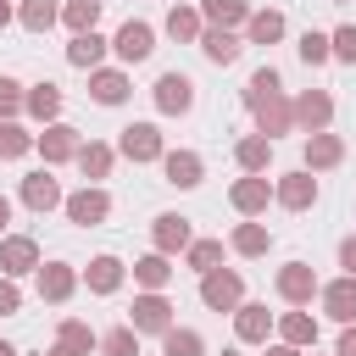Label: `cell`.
I'll return each instance as SVG.
<instances>
[{
    "mask_svg": "<svg viewBox=\"0 0 356 356\" xmlns=\"http://www.w3.org/2000/svg\"><path fill=\"white\" fill-rule=\"evenodd\" d=\"M189 100H195V83H189L184 72H167V78L156 83V106H161V111H189Z\"/></svg>",
    "mask_w": 356,
    "mask_h": 356,
    "instance_id": "1",
    "label": "cell"
},
{
    "mask_svg": "<svg viewBox=\"0 0 356 356\" xmlns=\"http://www.w3.org/2000/svg\"><path fill=\"white\" fill-rule=\"evenodd\" d=\"M172 323H167V300L161 295H145V300H134V334H167Z\"/></svg>",
    "mask_w": 356,
    "mask_h": 356,
    "instance_id": "2",
    "label": "cell"
},
{
    "mask_svg": "<svg viewBox=\"0 0 356 356\" xmlns=\"http://www.w3.org/2000/svg\"><path fill=\"white\" fill-rule=\"evenodd\" d=\"M122 156H134V161H150V156H161V139H156V128H150V122H134V128H122Z\"/></svg>",
    "mask_w": 356,
    "mask_h": 356,
    "instance_id": "3",
    "label": "cell"
},
{
    "mask_svg": "<svg viewBox=\"0 0 356 356\" xmlns=\"http://www.w3.org/2000/svg\"><path fill=\"white\" fill-rule=\"evenodd\" d=\"M200 300L206 306H234L239 300V273H206V284H200Z\"/></svg>",
    "mask_w": 356,
    "mask_h": 356,
    "instance_id": "4",
    "label": "cell"
},
{
    "mask_svg": "<svg viewBox=\"0 0 356 356\" xmlns=\"http://www.w3.org/2000/svg\"><path fill=\"white\" fill-rule=\"evenodd\" d=\"M150 50H156V44H150V28H145V22H128V28L117 33V56H122V61H145Z\"/></svg>",
    "mask_w": 356,
    "mask_h": 356,
    "instance_id": "5",
    "label": "cell"
},
{
    "mask_svg": "<svg viewBox=\"0 0 356 356\" xmlns=\"http://www.w3.org/2000/svg\"><path fill=\"white\" fill-rule=\"evenodd\" d=\"M312 289H317V278H312V267H300V261H289V267L278 273V295H284V300H306Z\"/></svg>",
    "mask_w": 356,
    "mask_h": 356,
    "instance_id": "6",
    "label": "cell"
},
{
    "mask_svg": "<svg viewBox=\"0 0 356 356\" xmlns=\"http://www.w3.org/2000/svg\"><path fill=\"white\" fill-rule=\"evenodd\" d=\"M22 200H28L33 211H50V206L61 200V189H56V178H44V172H33V178L22 184Z\"/></svg>",
    "mask_w": 356,
    "mask_h": 356,
    "instance_id": "7",
    "label": "cell"
},
{
    "mask_svg": "<svg viewBox=\"0 0 356 356\" xmlns=\"http://www.w3.org/2000/svg\"><path fill=\"white\" fill-rule=\"evenodd\" d=\"M67 217H72V222H100V217H106V195H100V189L72 195V200H67Z\"/></svg>",
    "mask_w": 356,
    "mask_h": 356,
    "instance_id": "8",
    "label": "cell"
},
{
    "mask_svg": "<svg viewBox=\"0 0 356 356\" xmlns=\"http://www.w3.org/2000/svg\"><path fill=\"white\" fill-rule=\"evenodd\" d=\"M33 261H39L33 239H6V245H0V267H6V273H28Z\"/></svg>",
    "mask_w": 356,
    "mask_h": 356,
    "instance_id": "9",
    "label": "cell"
},
{
    "mask_svg": "<svg viewBox=\"0 0 356 356\" xmlns=\"http://www.w3.org/2000/svg\"><path fill=\"white\" fill-rule=\"evenodd\" d=\"M323 300H328V312H334L339 323H350V317H356V278L328 284V295H323Z\"/></svg>",
    "mask_w": 356,
    "mask_h": 356,
    "instance_id": "10",
    "label": "cell"
},
{
    "mask_svg": "<svg viewBox=\"0 0 356 356\" xmlns=\"http://www.w3.org/2000/svg\"><path fill=\"white\" fill-rule=\"evenodd\" d=\"M312 195H317V184H312L306 172H289V178L278 184V200H284V206H295V211H300V206H312Z\"/></svg>",
    "mask_w": 356,
    "mask_h": 356,
    "instance_id": "11",
    "label": "cell"
},
{
    "mask_svg": "<svg viewBox=\"0 0 356 356\" xmlns=\"http://www.w3.org/2000/svg\"><path fill=\"white\" fill-rule=\"evenodd\" d=\"M167 178H172V184H184V189H189V184H200V156L172 150V156H167Z\"/></svg>",
    "mask_w": 356,
    "mask_h": 356,
    "instance_id": "12",
    "label": "cell"
},
{
    "mask_svg": "<svg viewBox=\"0 0 356 356\" xmlns=\"http://www.w3.org/2000/svg\"><path fill=\"white\" fill-rule=\"evenodd\" d=\"M156 245H161V250L189 245V222H184V217H156Z\"/></svg>",
    "mask_w": 356,
    "mask_h": 356,
    "instance_id": "13",
    "label": "cell"
},
{
    "mask_svg": "<svg viewBox=\"0 0 356 356\" xmlns=\"http://www.w3.org/2000/svg\"><path fill=\"white\" fill-rule=\"evenodd\" d=\"M200 44H206V56H211V61H234V56H239V39H234L228 28H211Z\"/></svg>",
    "mask_w": 356,
    "mask_h": 356,
    "instance_id": "14",
    "label": "cell"
},
{
    "mask_svg": "<svg viewBox=\"0 0 356 356\" xmlns=\"http://www.w3.org/2000/svg\"><path fill=\"white\" fill-rule=\"evenodd\" d=\"M234 206H239V211H261V206H267V184H261V178L234 184Z\"/></svg>",
    "mask_w": 356,
    "mask_h": 356,
    "instance_id": "15",
    "label": "cell"
},
{
    "mask_svg": "<svg viewBox=\"0 0 356 356\" xmlns=\"http://www.w3.org/2000/svg\"><path fill=\"white\" fill-rule=\"evenodd\" d=\"M100 50H106V44H100L95 33H78V39H72V50H67V61H72V67H95V61H100Z\"/></svg>",
    "mask_w": 356,
    "mask_h": 356,
    "instance_id": "16",
    "label": "cell"
},
{
    "mask_svg": "<svg viewBox=\"0 0 356 356\" xmlns=\"http://www.w3.org/2000/svg\"><path fill=\"white\" fill-rule=\"evenodd\" d=\"M117 278H122V267H117L111 256H100V261L89 267V289H100V295H111V289H117Z\"/></svg>",
    "mask_w": 356,
    "mask_h": 356,
    "instance_id": "17",
    "label": "cell"
},
{
    "mask_svg": "<svg viewBox=\"0 0 356 356\" xmlns=\"http://www.w3.org/2000/svg\"><path fill=\"white\" fill-rule=\"evenodd\" d=\"M39 289H44L50 300H67V295H72V273H67V267H44V273H39Z\"/></svg>",
    "mask_w": 356,
    "mask_h": 356,
    "instance_id": "18",
    "label": "cell"
},
{
    "mask_svg": "<svg viewBox=\"0 0 356 356\" xmlns=\"http://www.w3.org/2000/svg\"><path fill=\"white\" fill-rule=\"evenodd\" d=\"M278 33H284V17H278V11H261V17H250V39H256V44H273Z\"/></svg>",
    "mask_w": 356,
    "mask_h": 356,
    "instance_id": "19",
    "label": "cell"
},
{
    "mask_svg": "<svg viewBox=\"0 0 356 356\" xmlns=\"http://www.w3.org/2000/svg\"><path fill=\"white\" fill-rule=\"evenodd\" d=\"M122 95H128V83H122V72H100V78H95V100H100V106H117Z\"/></svg>",
    "mask_w": 356,
    "mask_h": 356,
    "instance_id": "20",
    "label": "cell"
},
{
    "mask_svg": "<svg viewBox=\"0 0 356 356\" xmlns=\"http://www.w3.org/2000/svg\"><path fill=\"white\" fill-rule=\"evenodd\" d=\"M295 111H300V122H306V128H323V122H328V111H334V106H328V95H306V100H300V106H295Z\"/></svg>",
    "mask_w": 356,
    "mask_h": 356,
    "instance_id": "21",
    "label": "cell"
},
{
    "mask_svg": "<svg viewBox=\"0 0 356 356\" xmlns=\"http://www.w3.org/2000/svg\"><path fill=\"white\" fill-rule=\"evenodd\" d=\"M39 150H44L50 161H61V156H72V150H78V145H72V128H50V134L39 139Z\"/></svg>",
    "mask_w": 356,
    "mask_h": 356,
    "instance_id": "22",
    "label": "cell"
},
{
    "mask_svg": "<svg viewBox=\"0 0 356 356\" xmlns=\"http://www.w3.org/2000/svg\"><path fill=\"white\" fill-rule=\"evenodd\" d=\"M306 161H312V167H334V161H339V139H328V134H317V139L306 145Z\"/></svg>",
    "mask_w": 356,
    "mask_h": 356,
    "instance_id": "23",
    "label": "cell"
},
{
    "mask_svg": "<svg viewBox=\"0 0 356 356\" xmlns=\"http://www.w3.org/2000/svg\"><path fill=\"white\" fill-rule=\"evenodd\" d=\"M95 17H100V0H72V6H67V22H72L78 33H95Z\"/></svg>",
    "mask_w": 356,
    "mask_h": 356,
    "instance_id": "24",
    "label": "cell"
},
{
    "mask_svg": "<svg viewBox=\"0 0 356 356\" xmlns=\"http://www.w3.org/2000/svg\"><path fill=\"white\" fill-rule=\"evenodd\" d=\"M28 106H33L39 117H56V111H61V89H56V83H39V89L28 95Z\"/></svg>",
    "mask_w": 356,
    "mask_h": 356,
    "instance_id": "25",
    "label": "cell"
},
{
    "mask_svg": "<svg viewBox=\"0 0 356 356\" xmlns=\"http://www.w3.org/2000/svg\"><path fill=\"white\" fill-rule=\"evenodd\" d=\"M134 273H139V284H150V289H161V284H167V273H172V267H167V256H145V261H139V267H134Z\"/></svg>",
    "mask_w": 356,
    "mask_h": 356,
    "instance_id": "26",
    "label": "cell"
},
{
    "mask_svg": "<svg viewBox=\"0 0 356 356\" xmlns=\"http://www.w3.org/2000/svg\"><path fill=\"white\" fill-rule=\"evenodd\" d=\"M239 339H267V312L261 306H245L239 312Z\"/></svg>",
    "mask_w": 356,
    "mask_h": 356,
    "instance_id": "27",
    "label": "cell"
},
{
    "mask_svg": "<svg viewBox=\"0 0 356 356\" xmlns=\"http://www.w3.org/2000/svg\"><path fill=\"white\" fill-rule=\"evenodd\" d=\"M167 356H200V334H189V328H167Z\"/></svg>",
    "mask_w": 356,
    "mask_h": 356,
    "instance_id": "28",
    "label": "cell"
},
{
    "mask_svg": "<svg viewBox=\"0 0 356 356\" xmlns=\"http://www.w3.org/2000/svg\"><path fill=\"white\" fill-rule=\"evenodd\" d=\"M106 356H139V334L134 328H111L106 334Z\"/></svg>",
    "mask_w": 356,
    "mask_h": 356,
    "instance_id": "29",
    "label": "cell"
},
{
    "mask_svg": "<svg viewBox=\"0 0 356 356\" xmlns=\"http://www.w3.org/2000/svg\"><path fill=\"white\" fill-rule=\"evenodd\" d=\"M78 161H83V172H89V178H106L111 150H106V145H89V150H78Z\"/></svg>",
    "mask_w": 356,
    "mask_h": 356,
    "instance_id": "30",
    "label": "cell"
},
{
    "mask_svg": "<svg viewBox=\"0 0 356 356\" xmlns=\"http://www.w3.org/2000/svg\"><path fill=\"white\" fill-rule=\"evenodd\" d=\"M206 17L228 28V22H239V17H245V0H206Z\"/></svg>",
    "mask_w": 356,
    "mask_h": 356,
    "instance_id": "31",
    "label": "cell"
},
{
    "mask_svg": "<svg viewBox=\"0 0 356 356\" xmlns=\"http://www.w3.org/2000/svg\"><path fill=\"white\" fill-rule=\"evenodd\" d=\"M22 22H28V28H50V22H56V0H28V6H22Z\"/></svg>",
    "mask_w": 356,
    "mask_h": 356,
    "instance_id": "32",
    "label": "cell"
},
{
    "mask_svg": "<svg viewBox=\"0 0 356 356\" xmlns=\"http://www.w3.org/2000/svg\"><path fill=\"white\" fill-rule=\"evenodd\" d=\"M300 61H306V67L328 61V39H323V33H306V39H300Z\"/></svg>",
    "mask_w": 356,
    "mask_h": 356,
    "instance_id": "33",
    "label": "cell"
},
{
    "mask_svg": "<svg viewBox=\"0 0 356 356\" xmlns=\"http://www.w3.org/2000/svg\"><path fill=\"white\" fill-rule=\"evenodd\" d=\"M312 334H317V328H312V317H300V312H295V317H284V339H289V345H306Z\"/></svg>",
    "mask_w": 356,
    "mask_h": 356,
    "instance_id": "34",
    "label": "cell"
},
{
    "mask_svg": "<svg viewBox=\"0 0 356 356\" xmlns=\"http://www.w3.org/2000/svg\"><path fill=\"white\" fill-rule=\"evenodd\" d=\"M61 350L83 356V350H89V328H83V323H67V328H61Z\"/></svg>",
    "mask_w": 356,
    "mask_h": 356,
    "instance_id": "35",
    "label": "cell"
},
{
    "mask_svg": "<svg viewBox=\"0 0 356 356\" xmlns=\"http://www.w3.org/2000/svg\"><path fill=\"white\" fill-rule=\"evenodd\" d=\"M22 150H28V134L11 128V122H0V156H22Z\"/></svg>",
    "mask_w": 356,
    "mask_h": 356,
    "instance_id": "36",
    "label": "cell"
},
{
    "mask_svg": "<svg viewBox=\"0 0 356 356\" xmlns=\"http://www.w3.org/2000/svg\"><path fill=\"white\" fill-rule=\"evenodd\" d=\"M234 245H239L245 256H261V250H267V234H261V228H239V234H234Z\"/></svg>",
    "mask_w": 356,
    "mask_h": 356,
    "instance_id": "37",
    "label": "cell"
},
{
    "mask_svg": "<svg viewBox=\"0 0 356 356\" xmlns=\"http://www.w3.org/2000/svg\"><path fill=\"white\" fill-rule=\"evenodd\" d=\"M167 33L172 39H195V11H172L167 17Z\"/></svg>",
    "mask_w": 356,
    "mask_h": 356,
    "instance_id": "38",
    "label": "cell"
},
{
    "mask_svg": "<svg viewBox=\"0 0 356 356\" xmlns=\"http://www.w3.org/2000/svg\"><path fill=\"white\" fill-rule=\"evenodd\" d=\"M239 161L245 167H267V139H245L239 145Z\"/></svg>",
    "mask_w": 356,
    "mask_h": 356,
    "instance_id": "39",
    "label": "cell"
},
{
    "mask_svg": "<svg viewBox=\"0 0 356 356\" xmlns=\"http://www.w3.org/2000/svg\"><path fill=\"white\" fill-rule=\"evenodd\" d=\"M328 44H334V56H339V61H356V28H339Z\"/></svg>",
    "mask_w": 356,
    "mask_h": 356,
    "instance_id": "40",
    "label": "cell"
},
{
    "mask_svg": "<svg viewBox=\"0 0 356 356\" xmlns=\"http://www.w3.org/2000/svg\"><path fill=\"white\" fill-rule=\"evenodd\" d=\"M217 256H222V245H211V239H206V245H195V250H189V261H195V267H200V273H211V261H217Z\"/></svg>",
    "mask_w": 356,
    "mask_h": 356,
    "instance_id": "41",
    "label": "cell"
},
{
    "mask_svg": "<svg viewBox=\"0 0 356 356\" xmlns=\"http://www.w3.org/2000/svg\"><path fill=\"white\" fill-rule=\"evenodd\" d=\"M17 100H22V95H17V83H11V78H0V117H11V111H17Z\"/></svg>",
    "mask_w": 356,
    "mask_h": 356,
    "instance_id": "42",
    "label": "cell"
},
{
    "mask_svg": "<svg viewBox=\"0 0 356 356\" xmlns=\"http://www.w3.org/2000/svg\"><path fill=\"white\" fill-rule=\"evenodd\" d=\"M0 312H17V289L11 284H0Z\"/></svg>",
    "mask_w": 356,
    "mask_h": 356,
    "instance_id": "43",
    "label": "cell"
},
{
    "mask_svg": "<svg viewBox=\"0 0 356 356\" xmlns=\"http://www.w3.org/2000/svg\"><path fill=\"white\" fill-rule=\"evenodd\" d=\"M339 261L350 267V278H356V239H345V250H339Z\"/></svg>",
    "mask_w": 356,
    "mask_h": 356,
    "instance_id": "44",
    "label": "cell"
},
{
    "mask_svg": "<svg viewBox=\"0 0 356 356\" xmlns=\"http://www.w3.org/2000/svg\"><path fill=\"white\" fill-rule=\"evenodd\" d=\"M339 356H356V328H345V339H339Z\"/></svg>",
    "mask_w": 356,
    "mask_h": 356,
    "instance_id": "45",
    "label": "cell"
},
{
    "mask_svg": "<svg viewBox=\"0 0 356 356\" xmlns=\"http://www.w3.org/2000/svg\"><path fill=\"white\" fill-rule=\"evenodd\" d=\"M267 356H295V350H289V345H278V350H267Z\"/></svg>",
    "mask_w": 356,
    "mask_h": 356,
    "instance_id": "46",
    "label": "cell"
},
{
    "mask_svg": "<svg viewBox=\"0 0 356 356\" xmlns=\"http://www.w3.org/2000/svg\"><path fill=\"white\" fill-rule=\"evenodd\" d=\"M6 217H11V206H6V200H0V228H6Z\"/></svg>",
    "mask_w": 356,
    "mask_h": 356,
    "instance_id": "47",
    "label": "cell"
},
{
    "mask_svg": "<svg viewBox=\"0 0 356 356\" xmlns=\"http://www.w3.org/2000/svg\"><path fill=\"white\" fill-rule=\"evenodd\" d=\"M0 356H17V350H11V345H6V339H0Z\"/></svg>",
    "mask_w": 356,
    "mask_h": 356,
    "instance_id": "48",
    "label": "cell"
},
{
    "mask_svg": "<svg viewBox=\"0 0 356 356\" xmlns=\"http://www.w3.org/2000/svg\"><path fill=\"white\" fill-rule=\"evenodd\" d=\"M6 17H11V11H6V0H0V22H6Z\"/></svg>",
    "mask_w": 356,
    "mask_h": 356,
    "instance_id": "49",
    "label": "cell"
},
{
    "mask_svg": "<svg viewBox=\"0 0 356 356\" xmlns=\"http://www.w3.org/2000/svg\"><path fill=\"white\" fill-rule=\"evenodd\" d=\"M50 356H72V350H50Z\"/></svg>",
    "mask_w": 356,
    "mask_h": 356,
    "instance_id": "50",
    "label": "cell"
}]
</instances>
